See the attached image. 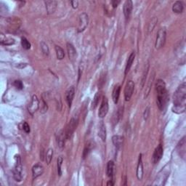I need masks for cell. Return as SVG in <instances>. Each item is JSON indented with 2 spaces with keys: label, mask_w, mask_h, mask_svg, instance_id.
<instances>
[{
  "label": "cell",
  "mask_w": 186,
  "mask_h": 186,
  "mask_svg": "<svg viewBox=\"0 0 186 186\" xmlns=\"http://www.w3.org/2000/svg\"><path fill=\"white\" fill-rule=\"evenodd\" d=\"M23 129L25 131V132L29 133L30 132V126L28 125V124L27 122H23Z\"/></svg>",
  "instance_id": "obj_41"
},
{
  "label": "cell",
  "mask_w": 186,
  "mask_h": 186,
  "mask_svg": "<svg viewBox=\"0 0 186 186\" xmlns=\"http://www.w3.org/2000/svg\"><path fill=\"white\" fill-rule=\"evenodd\" d=\"M114 172V163L113 161H109L107 164V169H106V174L108 177H111L113 174Z\"/></svg>",
  "instance_id": "obj_28"
},
{
  "label": "cell",
  "mask_w": 186,
  "mask_h": 186,
  "mask_svg": "<svg viewBox=\"0 0 186 186\" xmlns=\"http://www.w3.org/2000/svg\"><path fill=\"white\" fill-rule=\"evenodd\" d=\"M174 106L172 111L175 113H183L185 111L186 104V84L185 82L181 84L174 92L173 95Z\"/></svg>",
  "instance_id": "obj_1"
},
{
  "label": "cell",
  "mask_w": 186,
  "mask_h": 186,
  "mask_svg": "<svg viewBox=\"0 0 186 186\" xmlns=\"http://www.w3.org/2000/svg\"><path fill=\"white\" fill-rule=\"evenodd\" d=\"M92 148H93L92 143H88L86 145H85L84 151H83V154H82V157H83V158H84V159L85 158H86L87 156H88L89 153L90 152L91 150L92 149Z\"/></svg>",
  "instance_id": "obj_29"
},
{
  "label": "cell",
  "mask_w": 186,
  "mask_h": 186,
  "mask_svg": "<svg viewBox=\"0 0 186 186\" xmlns=\"http://www.w3.org/2000/svg\"><path fill=\"white\" fill-rule=\"evenodd\" d=\"M79 123V118L78 116L76 117V116L71 118V119L70 120V121L66 126V128L65 129V136H66V139L69 140L72 137L73 132H74L75 129H76L77 126H78Z\"/></svg>",
  "instance_id": "obj_3"
},
{
  "label": "cell",
  "mask_w": 186,
  "mask_h": 186,
  "mask_svg": "<svg viewBox=\"0 0 186 186\" xmlns=\"http://www.w3.org/2000/svg\"><path fill=\"white\" fill-rule=\"evenodd\" d=\"M157 91L156 103L160 110H163L168 102V94L166 89V84L162 79H158L156 83Z\"/></svg>",
  "instance_id": "obj_2"
},
{
  "label": "cell",
  "mask_w": 186,
  "mask_h": 186,
  "mask_svg": "<svg viewBox=\"0 0 186 186\" xmlns=\"http://www.w3.org/2000/svg\"><path fill=\"white\" fill-rule=\"evenodd\" d=\"M124 141L123 137L120 136V135H114L112 137V142H113V145H115L116 148H119L121 147Z\"/></svg>",
  "instance_id": "obj_26"
},
{
  "label": "cell",
  "mask_w": 186,
  "mask_h": 186,
  "mask_svg": "<svg viewBox=\"0 0 186 186\" xmlns=\"http://www.w3.org/2000/svg\"><path fill=\"white\" fill-rule=\"evenodd\" d=\"M67 51L68 55H69V60L71 62H74L76 59V50L73 46V44L67 43Z\"/></svg>",
  "instance_id": "obj_18"
},
{
  "label": "cell",
  "mask_w": 186,
  "mask_h": 186,
  "mask_svg": "<svg viewBox=\"0 0 186 186\" xmlns=\"http://www.w3.org/2000/svg\"><path fill=\"white\" fill-rule=\"evenodd\" d=\"M44 4H45L46 9L48 14H52L55 13L57 8V2L54 0H46L44 1Z\"/></svg>",
  "instance_id": "obj_15"
},
{
  "label": "cell",
  "mask_w": 186,
  "mask_h": 186,
  "mask_svg": "<svg viewBox=\"0 0 186 186\" xmlns=\"http://www.w3.org/2000/svg\"><path fill=\"white\" fill-rule=\"evenodd\" d=\"M154 78H155V73L153 72V73L151 76L150 79H149V81H148V85H147V87H146V89H145V95H144V98L145 99L148 96L149 93H150V92H151V87H152L153 82H154Z\"/></svg>",
  "instance_id": "obj_25"
},
{
  "label": "cell",
  "mask_w": 186,
  "mask_h": 186,
  "mask_svg": "<svg viewBox=\"0 0 186 186\" xmlns=\"http://www.w3.org/2000/svg\"><path fill=\"white\" fill-rule=\"evenodd\" d=\"M63 157L62 156L58 157V161H57V163H58L57 165H58V173L59 176H61V174H62L61 166H62V164H63Z\"/></svg>",
  "instance_id": "obj_35"
},
{
  "label": "cell",
  "mask_w": 186,
  "mask_h": 186,
  "mask_svg": "<svg viewBox=\"0 0 186 186\" xmlns=\"http://www.w3.org/2000/svg\"><path fill=\"white\" fill-rule=\"evenodd\" d=\"M148 70H149V64L148 63V64H147V65H146V67H145V70H144V72H143V74L142 84H141V86H142V87L144 86L145 79H146L147 75H148Z\"/></svg>",
  "instance_id": "obj_39"
},
{
  "label": "cell",
  "mask_w": 186,
  "mask_h": 186,
  "mask_svg": "<svg viewBox=\"0 0 186 186\" xmlns=\"http://www.w3.org/2000/svg\"><path fill=\"white\" fill-rule=\"evenodd\" d=\"M55 52H56V55H57L58 59L63 60L64 57H65V53H64L63 50L62 49L61 46L56 45L55 46Z\"/></svg>",
  "instance_id": "obj_30"
},
{
  "label": "cell",
  "mask_w": 186,
  "mask_h": 186,
  "mask_svg": "<svg viewBox=\"0 0 186 186\" xmlns=\"http://www.w3.org/2000/svg\"><path fill=\"white\" fill-rule=\"evenodd\" d=\"M75 95V88L73 87H71L68 89L66 92H65V98H66V102L69 108L71 107L72 105L73 98Z\"/></svg>",
  "instance_id": "obj_13"
},
{
  "label": "cell",
  "mask_w": 186,
  "mask_h": 186,
  "mask_svg": "<svg viewBox=\"0 0 186 186\" xmlns=\"http://www.w3.org/2000/svg\"><path fill=\"white\" fill-rule=\"evenodd\" d=\"M108 108H109V106H108V98L106 97H104L103 99H102L101 105H100V109H99L98 111V116L100 118H104L105 116L107 115L108 112Z\"/></svg>",
  "instance_id": "obj_10"
},
{
  "label": "cell",
  "mask_w": 186,
  "mask_h": 186,
  "mask_svg": "<svg viewBox=\"0 0 186 186\" xmlns=\"http://www.w3.org/2000/svg\"><path fill=\"white\" fill-rule=\"evenodd\" d=\"M41 48H42V51L45 55H49V47H48L47 44H46L44 42H41Z\"/></svg>",
  "instance_id": "obj_38"
},
{
  "label": "cell",
  "mask_w": 186,
  "mask_h": 186,
  "mask_svg": "<svg viewBox=\"0 0 186 186\" xmlns=\"http://www.w3.org/2000/svg\"><path fill=\"white\" fill-rule=\"evenodd\" d=\"M185 145H186V142H185V137H183V139L180 141L179 143L177 145V152L178 154L182 158L185 159Z\"/></svg>",
  "instance_id": "obj_16"
},
{
  "label": "cell",
  "mask_w": 186,
  "mask_h": 186,
  "mask_svg": "<svg viewBox=\"0 0 186 186\" xmlns=\"http://www.w3.org/2000/svg\"><path fill=\"white\" fill-rule=\"evenodd\" d=\"M120 92H121V85L117 84L114 87L113 92H112V99H113V101L115 104L118 103V102H119Z\"/></svg>",
  "instance_id": "obj_21"
},
{
  "label": "cell",
  "mask_w": 186,
  "mask_h": 186,
  "mask_svg": "<svg viewBox=\"0 0 186 186\" xmlns=\"http://www.w3.org/2000/svg\"><path fill=\"white\" fill-rule=\"evenodd\" d=\"M14 86L18 90H22L23 88V84L20 80H15L14 81Z\"/></svg>",
  "instance_id": "obj_40"
},
{
  "label": "cell",
  "mask_w": 186,
  "mask_h": 186,
  "mask_svg": "<svg viewBox=\"0 0 186 186\" xmlns=\"http://www.w3.org/2000/svg\"><path fill=\"white\" fill-rule=\"evenodd\" d=\"M100 98H101V94H100V92H97L95 94V97H94V99H93L92 102V109H95L97 106H98Z\"/></svg>",
  "instance_id": "obj_31"
},
{
  "label": "cell",
  "mask_w": 186,
  "mask_h": 186,
  "mask_svg": "<svg viewBox=\"0 0 186 186\" xmlns=\"http://www.w3.org/2000/svg\"><path fill=\"white\" fill-rule=\"evenodd\" d=\"M21 45L25 50H28L31 48V44L28 42V40L27 39L26 37H22L21 38Z\"/></svg>",
  "instance_id": "obj_34"
},
{
  "label": "cell",
  "mask_w": 186,
  "mask_h": 186,
  "mask_svg": "<svg viewBox=\"0 0 186 186\" xmlns=\"http://www.w3.org/2000/svg\"><path fill=\"white\" fill-rule=\"evenodd\" d=\"M166 38V29L165 27L161 28L157 33L156 42H155V47L156 50H159L164 46Z\"/></svg>",
  "instance_id": "obj_4"
},
{
  "label": "cell",
  "mask_w": 186,
  "mask_h": 186,
  "mask_svg": "<svg viewBox=\"0 0 186 186\" xmlns=\"http://www.w3.org/2000/svg\"><path fill=\"white\" fill-rule=\"evenodd\" d=\"M56 140H57V143L58 145V146L60 148H63L65 145V139H66V136H65V132L63 130H61L58 132V133L57 134V136H56ZM67 140V139H66Z\"/></svg>",
  "instance_id": "obj_20"
},
{
  "label": "cell",
  "mask_w": 186,
  "mask_h": 186,
  "mask_svg": "<svg viewBox=\"0 0 186 186\" xmlns=\"http://www.w3.org/2000/svg\"><path fill=\"white\" fill-rule=\"evenodd\" d=\"M114 185V183L113 182V180H109V181H108V183H107V185L108 186H109V185L112 186V185Z\"/></svg>",
  "instance_id": "obj_46"
},
{
  "label": "cell",
  "mask_w": 186,
  "mask_h": 186,
  "mask_svg": "<svg viewBox=\"0 0 186 186\" xmlns=\"http://www.w3.org/2000/svg\"><path fill=\"white\" fill-rule=\"evenodd\" d=\"M39 108L40 112L42 113H44L47 111V104H46V102L44 100H42V102H41V103H39Z\"/></svg>",
  "instance_id": "obj_36"
},
{
  "label": "cell",
  "mask_w": 186,
  "mask_h": 186,
  "mask_svg": "<svg viewBox=\"0 0 186 186\" xmlns=\"http://www.w3.org/2000/svg\"><path fill=\"white\" fill-rule=\"evenodd\" d=\"M169 176V168L168 165H166L158 174L156 180H155L154 184L157 185H164Z\"/></svg>",
  "instance_id": "obj_6"
},
{
  "label": "cell",
  "mask_w": 186,
  "mask_h": 186,
  "mask_svg": "<svg viewBox=\"0 0 186 186\" xmlns=\"http://www.w3.org/2000/svg\"><path fill=\"white\" fill-rule=\"evenodd\" d=\"M39 108V100L36 95H33L32 100L28 106V110L29 113L34 115L36 113V110H38Z\"/></svg>",
  "instance_id": "obj_8"
},
{
  "label": "cell",
  "mask_w": 186,
  "mask_h": 186,
  "mask_svg": "<svg viewBox=\"0 0 186 186\" xmlns=\"http://www.w3.org/2000/svg\"><path fill=\"white\" fill-rule=\"evenodd\" d=\"M135 52H132L130 54V55H129V57L128 58L127 62V65H126V68H125V75L127 74V73L129 72V70H130L132 65V63L134 61H135Z\"/></svg>",
  "instance_id": "obj_23"
},
{
  "label": "cell",
  "mask_w": 186,
  "mask_h": 186,
  "mask_svg": "<svg viewBox=\"0 0 186 186\" xmlns=\"http://www.w3.org/2000/svg\"><path fill=\"white\" fill-rule=\"evenodd\" d=\"M157 22H158V19H157L156 17H153V18L151 19V20L148 23V33L151 32L153 30H154V28H155V26H156Z\"/></svg>",
  "instance_id": "obj_32"
},
{
  "label": "cell",
  "mask_w": 186,
  "mask_h": 186,
  "mask_svg": "<svg viewBox=\"0 0 186 186\" xmlns=\"http://www.w3.org/2000/svg\"><path fill=\"white\" fill-rule=\"evenodd\" d=\"M52 156H53V150H52V148H49L47 151H46L45 156V159L47 164H50L51 163Z\"/></svg>",
  "instance_id": "obj_33"
},
{
  "label": "cell",
  "mask_w": 186,
  "mask_h": 186,
  "mask_svg": "<svg viewBox=\"0 0 186 186\" xmlns=\"http://www.w3.org/2000/svg\"><path fill=\"white\" fill-rule=\"evenodd\" d=\"M15 43V39L12 38H7L4 36L3 34H1V44L3 45H13Z\"/></svg>",
  "instance_id": "obj_27"
},
{
  "label": "cell",
  "mask_w": 186,
  "mask_h": 186,
  "mask_svg": "<svg viewBox=\"0 0 186 186\" xmlns=\"http://www.w3.org/2000/svg\"><path fill=\"white\" fill-rule=\"evenodd\" d=\"M88 15L86 14L85 13H81V14L79 15V26H78V31L79 33H81L86 29L87 25H88Z\"/></svg>",
  "instance_id": "obj_7"
},
{
  "label": "cell",
  "mask_w": 186,
  "mask_h": 186,
  "mask_svg": "<svg viewBox=\"0 0 186 186\" xmlns=\"http://www.w3.org/2000/svg\"><path fill=\"white\" fill-rule=\"evenodd\" d=\"M137 177L138 180H142L143 177V164L142 160V154H140L138 158V163L137 166Z\"/></svg>",
  "instance_id": "obj_17"
},
{
  "label": "cell",
  "mask_w": 186,
  "mask_h": 186,
  "mask_svg": "<svg viewBox=\"0 0 186 186\" xmlns=\"http://www.w3.org/2000/svg\"><path fill=\"white\" fill-rule=\"evenodd\" d=\"M132 8H133L132 2L131 0H127V1H126L125 3L124 4V7H123L124 14H125L126 18H129V16H130L132 11Z\"/></svg>",
  "instance_id": "obj_14"
},
{
  "label": "cell",
  "mask_w": 186,
  "mask_h": 186,
  "mask_svg": "<svg viewBox=\"0 0 186 186\" xmlns=\"http://www.w3.org/2000/svg\"><path fill=\"white\" fill-rule=\"evenodd\" d=\"M184 6L182 2L177 1L174 3L172 6V10L175 13H182L183 12Z\"/></svg>",
  "instance_id": "obj_24"
},
{
  "label": "cell",
  "mask_w": 186,
  "mask_h": 186,
  "mask_svg": "<svg viewBox=\"0 0 186 186\" xmlns=\"http://www.w3.org/2000/svg\"><path fill=\"white\" fill-rule=\"evenodd\" d=\"M7 23L9 30H17L21 25V20L17 17H11L7 19Z\"/></svg>",
  "instance_id": "obj_11"
},
{
  "label": "cell",
  "mask_w": 186,
  "mask_h": 186,
  "mask_svg": "<svg viewBox=\"0 0 186 186\" xmlns=\"http://www.w3.org/2000/svg\"><path fill=\"white\" fill-rule=\"evenodd\" d=\"M121 110H118L117 111H116V113L113 114V119H112V120H113V125H116V124L118 123V121H119V120L120 119V117H121Z\"/></svg>",
  "instance_id": "obj_37"
},
{
  "label": "cell",
  "mask_w": 186,
  "mask_h": 186,
  "mask_svg": "<svg viewBox=\"0 0 186 186\" xmlns=\"http://www.w3.org/2000/svg\"><path fill=\"white\" fill-rule=\"evenodd\" d=\"M120 3V1L119 0H113V1H111V5L113 6V8H116V7H118V5H119V4Z\"/></svg>",
  "instance_id": "obj_44"
},
{
  "label": "cell",
  "mask_w": 186,
  "mask_h": 186,
  "mask_svg": "<svg viewBox=\"0 0 186 186\" xmlns=\"http://www.w3.org/2000/svg\"><path fill=\"white\" fill-rule=\"evenodd\" d=\"M71 4L73 9H76L79 6V2L76 1V0H75V1H71Z\"/></svg>",
  "instance_id": "obj_43"
},
{
  "label": "cell",
  "mask_w": 186,
  "mask_h": 186,
  "mask_svg": "<svg viewBox=\"0 0 186 186\" xmlns=\"http://www.w3.org/2000/svg\"><path fill=\"white\" fill-rule=\"evenodd\" d=\"M163 154H164V150H163V147L162 144H159L155 149L154 154H153L152 161L154 164H157L159 161L162 159Z\"/></svg>",
  "instance_id": "obj_12"
},
{
  "label": "cell",
  "mask_w": 186,
  "mask_h": 186,
  "mask_svg": "<svg viewBox=\"0 0 186 186\" xmlns=\"http://www.w3.org/2000/svg\"><path fill=\"white\" fill-rule=\"evenodd\" d=\"M134 90H135V83L132 80L129 81L126 84L125 89V98L126 101H129L132 96Z\"/></svg>",
  "instance_id": "obj_9"
},
{
  "label": "cell",
  "mask_w": 186,
  "mask_h": 186,
  "mask_svg": "<svg viewBox=\"0 0 186 186\" xmlns=\"http://www.w3.org/2000/svg\"><path fill=\"white\" fill-rule=\"evenodd\" d=\"M44 172L43 166L39 164H36L33 166L32 168V174H33V179H36L38 177L42 175Z\"/></svg>",
  "instance_id": "obj_19"
},
{
  "label": "cell",
  "mask_w": 186,
  "mask_h": 186,
  "mask_svg": "<svg viewBox=\"0 0 186 186\" xmlns=\"http://www.w3.org/2000/svg\"><path fill=\"white\" fill-rule=\"evenodd\" d=\"M23 166L21 163L20 158L19 156H15V165L13 169V177L15 181L20 182L22 180Z\"/></svg>",
  "instance_id": "obj_5"
},
{
  "label": "cell",
  "mask_w": 186,
  "mask_h": 186,
  "mask_svg": "<svg viewBox=\"0 0 186 186\" xmlns=\"http://www.w3.org/2000/svg\"><path fill=\"white\" fill-rule=\"evenodd\" d=\"M106 125L103 123V121H101L99 125V131H98V136L100 137V139L102 140V142H105L106 140Z\"/></svg>",
  "instance_id": "obj_22"
},
{
  "label": "cell",
  "mask_w": 186,
  "mask_h": 186,
  "mask_svg": "<svg viewBox=\"0 0 186 186\" xmlns=\"http://www.w3.org/2000/svg\"><path fill=\"white\" fill-rule=\"evenodd\" d=\"M26 65H27L26 63H19V64H17L16 66L17 68H19V69H23V68L26 66Z\"/></svg>",
  "instance_id": "obj_45"
},
{
  "label": "cell",
  "mask_w": 186,
  "mask_h": 186,
  "mask_svg": "<svg viewBox=\"0 0 186 186\" xmlns=\"http://www.w3.org/2000/svg\"><path fill=\"white\" fill-rule=\"evenodd\" d=\"M149 113H150V108L147 107L146 108H145L144 113H143V117H144L145 120L148 119V118L149 116Z\"/></svg>",
  "instance_id": "obj_42"
}]
</instances>
